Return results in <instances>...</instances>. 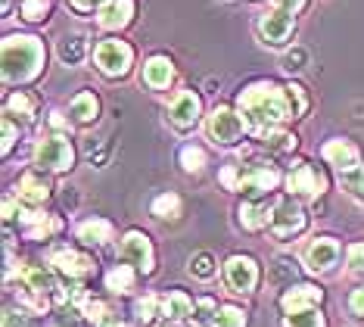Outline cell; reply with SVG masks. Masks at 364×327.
I'll return each instance as SVG.
<instances>
[{"mask_svg":"<svg viewBox=\"0 0 364 327\" xmlns=\"http://www.w3.org/2000/svg\"><path fill=\"white\" fill-rule=\"evenodd\" d=\"M240 109L246 113L250 125H255L259 131L277 128L280 122H287L293 115V109L287 103V94L271 81H262V85H252L240 94Z\"/></svg>","mask_w":364,"mask_h":327,"instance_id":"obj_1","label":"cell"},{"mask_svg":"<svg viewBox=\"0 0 364 327\" xmlns=\"http://www.w3.org/2000/svg\"><path fill=\"white\" fill-rule=\"evenodd\" d=\"M44 63V44L28 35H13L4 41V78L6 85H22L35 78Z\"/></svg>","mask_w":364,"mask_h":327,"instance_id":"obj_2","label":"cell"},{"mask_svg":"<svg viewBox=\"0 0 364 327\" xmlns=\"http://www.w3.org/2000/svg\"><path fill=\"white\" fill-rule=\"evenodd\" d=\"M268 228H271V234H274L277 240L296 237V234L305 228V212H302V206L296 203L293 197L277 199L274 209H271V222H268Z\"/></svg>","mask_w":364,"mask_h":327,"instance_id":"obj_3","label":"cell"},{"mask_svg":"<svg viewBox=\"0 0 364 327\" xmlns=\"http://www.w3.org/2000/svg\"><path fill=\"white\" fill-rule=\"evenodd\" d=\"M72 159H75L72 144L65 137H60V134H56V137H44L35 150V162L47 172H65L72 165Z\"/></svg>","mask_w":364,"mask_h":327,"instance_id":"obj_4","label":"cell"},{"mask_svg":"<svg viewBox=\"0 0 364 327\" xmlns=\"http://www.w3.org/2000/svg\"><path fill=\"white\" fill-rule=\"evenodd\" d=\"M280 181V175L271 169V165H237V181H234V190H246V194H268L274 190Z\"/></svg>","mask_w":364,"mask_h":327,"instance_id":"obj_5","label":"cell"},{"mask_svg":"<svg viewBox=\"0 0 364 327\" xmlns=\"http://www.w3.org/2000/svg\"><path fill=\"white\" fill-rule=\"evenodd\" d=\"M119 256L125 259V262H131L137 268V271H153V262H156V256H153V243L146 234H140V231H131L125 234V240H122V246H119Z\"/></svg>","mask_w":364,"mask_h":327,"instance_id":"obj_6","label":"cell"},{"mask_svg":"<svg viewBox=\"0 0 364 327\" xmlns=\"http://www.w3.org/2000/svg\"><path fill=\"white\" fill-rule=\"evenodd\" d=\"M97 66H100L103 75H125L131 69V47L125 41H103L100 47H97Z\"/></svg>","mask_w":364,"mask_h":327,"instance_id":"obj_7","label":"cell"},{"mask_svg":"<svg viewBox=\"0 0 364 327\" xmlns=\"http://www.w3.org/2000/svg\"><path fill=\"white\" fill-rule=\"evenodd\" d=\"M209 134L215 144H237L243 137V119H240L234 109L221 106L209 115Z\"/></svg>","mask_w":364,"mask_h":327,"instance_id":"obj_8","label":"cell"},{"mask_svg":"<svg viewBox=\"0 0 364 327\" xmlns=\"http://www.w3.org/2000/svg\"><path fill=\"white\" fill-rule=\"evenodd\" d=\"M225 281L228 287L234 293H250L255 287V281H259V265L252 262L250 256H234L228 259L225 265Z\"/></svg>","mask_w":364,"mask_h":327,"instance_id":"obj_9","label":"cell"},{"mask_svg":"<svg viewBox=\"0 0 364 327\" xmlns=\"http://www.w3.org/2000/svg\"><path fill=\"white\" fill-rule=\"evenodd\" d=\"M287 187L293 190V194H299V197L314 199V197L324 194L327 181H324V175L314 172L309 162H296V165H293V172H289V178H287Z\"/></svg>","mask_w":364,"mask_h":327,"instance_id":"obj_10","label":"cell"},{"mask_svg":"<svg viewBox=\"0 0 364 327\" xmlns=\"http://www.w3.org/2000/svg\"><path fill=\"white\" fill-rule=\"evenodd\" d=\"M259 28H262V35L268 44H284V41L293 35V13L284 10V6H277V10L262 16Z\"/></svg>","mask_w":364,"mask_h":327,"instance_id":"obj_11","label":"cell"},{"mask_svg":"<svg viewBox=\"0 0 364 327\" xmlns=\"http://www.w3.org/2000/svg\"><path fill=\"white\" fill-rule=\"evenodd\" d=\"M50 265L60 274H65V278H87V274L94 271V259L81 256L75 249H56L50 256Z\"/></svg>","mask_w":364,"mask_h":327,"instance_id":"obj_12","label":"cell"},{"mask_svg":"<svg viewBox=\"0 0 364 327\" xmlns=\"http://www.w3.org/2000/svg\"><path fill=\"white\" fill-rule=\"evenodd\" d=\"M168 119L178 125V128H190L196 119H200V97L190 94V90H181V94L171 97L168 103Z\"/></svg>","mask_w":364,"mask_h":327,"instance_id":"obj_13","label":"cell"},{"mask_svg":"<svg viewBox=\"0 0 364 327\" xmlns=\"http://www.w3.org/2000/svg\"><path fill=\"white\" fill-rule=\"evenodd\" d=\"M336 259H339V243L330 237L314 240L309 246V253H305V262H309L311 271H330L336 265Z\"/></svg>","mask_w":364,"mask_h":327,"instance_id":"obj_14","label":"cell"},{"mask_svg":"<svg viewBox=\"0 0 364 327\" xmlns=\"http://www.w3.org/2000/svg\"><path fill=\"white\" fill-rule=\"evenodd\" d=\"M321 287H311V284H299V287H289L284 296H280V308H284L287 315L293 312H302V308H311L314 303H321Z\"/></svg>","mask_w":364,"mask_h":327,"instance_id":"obj_15","label":"cell"},{"mask_svg":"<svg viewBox=\"0 0 364 327\" xmlns=\"http://www.w3.org/2000/svg\"><path fill=\"white\" fill-rule=\"evenodd\" d=\"M131 16H134V0H106L97 19H100L103 28H122V25L131 22Z\"/></svg>","mask_w":364,"mask_h":327,"instance_id":"obj_16","label":"cell"},{"mask_svg":"<svg viewBox=\"0 0 364 327\" xmlns=\"http://www.w3.org/2000/svg\"><path fill=\"white\" fill-rule=\"evenodd\" d=\"M324 159L330 165H336L339 172H346V169H355V165H358V150H355L349 140H330L324 147Z\"/></svg>","mask_w":364,"mask_h":327,"instance_id":"obj_17","label":"cell"},{"mask_svg":"<svg viewBox=\"0 0 364 327\" xmlns=\"http://www.w3.org/2000/svg\"><path fill=\"white\" fill-rule=\"evenodd\" d=\"M19 197L26 199V203H44L47 197H50V184H47L41 175L35 172H28V175H22L19 178Z\"/></svg>","mask_w":364,"mask_h":327,"instance_id":"obj_18","label":"cell"},{"mask_svg":"<svg viewBox=\"0 0 364 327\" xmlns=\"http://www.w3.org/2000/svg\"><path fill=\"white\" fill-rule=\"evenodd\" d=\"M159 315L165 318V321H184L187 315H193V303H190L187 293H168V296L162 299V308Z\"/></svg>","mask_w":364,"mask_h":327,"instance_id":"obj_19","label":"cell"},{"mask_svg":"<svg viewBox=\"0 0 364 327\" xmlns=\"http://www.w3.org/2000/svg\"><path fill=\"white\" fill-rule=\"evenodd\" d=\"M171 75H175V69H171V63L165 60V56H153V60L144 66V81H146L150 88H156V90L168 88Z\"/></svg>","mask_w":364,"mask_h":327,"instance_id":"obj_20","label":"cell"},{"mask_svg":"<svg viewBox=\"0 0 364 327\" xmlns=\"http://www.w3.org/2000/svg\"><path fill=\"white\" fill-rule=\"evenodd\" d=\"M268 222H271V212H268V206H264V203L246 199V203L240 206V224H243L246 231H259Z\"/></svg>","mask_w":364,"mask_h":327,"instance_id":"obj_21","label":"cell"},{"mask_svg":"<svg viewBox=\"0 0 364 327\" xmlns=\"http://www.w3.org/2000/svg\"><path fill=\"white\" fill-rule=\"evenodd\" d=\"M78 240L85 243H109L112 240V224L106 218H94V222L78 224Z\"/></svg>","mask_w":364,"mask_h":327,"instance_id":"obj_22","label":"cell"},{"mask_svg":"<svg viewBox=\"0 0 364 327\" xmlns=\"http://www.w3.org/2000/svg\"><path fill=\"white\" fill-rule=\"evenodd\" d=\"M22 278H26L28 284V290H35V293H50V290H60L56 287V281H53V274L47 271V268H41V265H31L22 271Z\"/></svg>","mask_w":364,"mask_h":327,"instance_id":"obj_23","label":"cell"},{"mask_svg":"<svg viewBox=\"0 0 364 327\" xmlns=\"http://www.w3.org/2000/svg\"><path fill=\"white\" fill-rule=\"evenodd\" d=\"M262 140L268 150H274V153H289V150L296 147V137L289 131H280V128H268L262 131Z\"/></svg>","mask_w":364,"mask_h":327,"instance_id":"obj_24","label":"cell"},{"mask_svg":"<svg viewBox=\"0 0 364 327\" xmlns=\"http://www.w3.org/2000/svg\"><path fill=\"white\" fill-rule=\"evenodd\" d=\"M284 327H324V315L318 308H302V312H293L284 318Z\"/></svg>","mask_w":364,"mask_h":327,"instance_id":"obj_25","label":"cell"},{"mask_svg":"<svg viewBox=\"0 0 364 327\" xmlns=\"http://www.w3.org/2000/svg\"><path fill=\"white\" fill-rule=\"evenodd\" d=\"M72 115H75L78 122L97 119V97L94 94H78L75 100H72Z\"/></svg>","mask_w":364,"mask_h":327,"instance_id":"obj_26","label":"cell"},{"mask_svg":"<svg viewBox=\"0 0 364 327\" xmlns=\"http://www.w3.org/2000/svg\"><path fill=\"white\" fill-rule=\"evenodd\" d=\"M131 284H134V271H131L128 265H119V268H112V271L106 274V287L115 290V293L131 290Z\"/></svg>","mask_w":364,"mask_h":327,"instance_id":"obj_27","label":"cell"},{"mask_svg":"<svg viewBox=\"0 0 364 327\" xmlns=\"http://www.w3.org/2000/svg\"><path fill=\"white\" fill-rule=\"evenodd\" d=\"M153 215H156V218H178V215H181V199H178L175 194H162V197H156Z\"/></svg>","mask_w":364,"mask_h":327,"instance_id":"obj_28","label":"cell"},{"mask_svg":"<svg viewBox=\"0 0 364 327\" xmlns=\"http://www.w3.org/2000/svg\"><path fill=\"white\" fill-rule=\"evenodd\" d=\"M85 318L90 324H97V327H109V306L100 303V299H87L85 303Z\"/></svg>","mask_w":364,"mask_h":327,"instance_id":"obj_29","label":"cell"},{"mask_svg":"<svg viewBox=\"0 0 364 327\" xmlns=\"http://www.w3.org/2000/svg\"><path fill=\"white\" fill-rule=\"evenodd\" d=\"M243 324H246V315L240 312L237 306L218 308V315L212 318V327H243Z\"/></svg>","mask_w":364,"mask_h":327,"instance_id":"obj_30","label":"cell"},{"mask_svg":"<svg viewBox=\"0 0 364 327\" xmlns=\"http://www.w3.org/2000/svg\"><path fill=\"white\" fill-rule=\"evenodd\" d=\"M339 181H343L346 190H352L355 197L364 199V165H355V169H346L339 175Z\"/></svg>","mask_w":364,"mask_h":327,"instance_id":"obj_31","label":"cell"},{"mask_svg":"<svg viewBox=\"0 0 364 327\" xmlns=\"http://www.w3.org/2000/svg\"><path fill=\"white\" fill-rule=\"evenodd\" d=\"M85 38H65L60 44V56L63 63H81V56H85Z\"/></svg>","mask_w":364,"mask_h":327,"instance_id":"obj_32","label":"cell"},{"mask_svg":"<svg viewBox=\"0 0 364 327\" xmlns=\"http://www.w3.org/2000/svg\"><path fill=\"white\" fill-rule=\"evenodd\" d=\"M6 113L19 115V119H31V115H35V106H31V100L26 94H10V100H6Z\"/></svg>","mask_w":364,"mask_h":327,"instance_id":"obj_33","label":"cell"},{"mask_svg":"<svg viewBox=\"0 0 364 327\" xmlns=\"http://www.w3.org/2000/svg\"><path fill=\"white\" fill-rule=\"evenodd\" d=\"M181 165H184L187 172H203L205 153L200 147H184V150H181Z\"/></svg>","mask_w":364,"mask_h":327,"instance_id":"obj_34","label":"cell"},{"mask_svg":"<svg viewBox=\"0 0 364 327\" xmlns=\"http://www.w3.org/2000/svg\"><path fill=\"white\" fill-rule=\"evenodd\" d=\"M50 10V0H22V16L31 22L44 19V13Z\"/></svg>","mask_w":364,"mask_h":327,"instance_id":"obj_35","label":"cell"},{"mask_svg":"<svg viewBox=\"0 0 364 327\" xmlns=\"http://www.w3.org/2000/svg\"><path fill=\"white\" fill-rule=\"evenodd\" d=\"M190 271H193L196 278H212V274H215V262H212V256H205V253L193 256V262H190Z\"/></svg>","mask_w":364,"mask_h":327,"instance_id":"obj_36","label":"cell"},{"mask_svg":"<svg viewBox=\"0 0 364 327\" xmlns=\"http://www.w3.org/2000/svg\"><path fill=\"white\" fill-rule=\"evenodd\" d=\"M156 308H159V299H156V296H144V299H137L134 312H137L140 321H153V318H156Z\"/></svg>","mask_w":364,"mask_h":327,"instance_id":"obj_37","label":"cell"},{"mask_svg":"<svg viewBox=\"0 0 364 327\" xmlns=\"http://www.w3.org/2000/svg\"><path fill=\"white\" fill-rule=\"evenodd\" d=\"M287 94H289V100H296V115H302L305 109H309V97H305V88L289 85V88H287Z\"/></svg>","mask_w":364,"mask_h":327,"instance_id":"obj_38","label":"cell"},{"mask_svg":"<svg viewBox=\"0 0 364 327\" xmlns=\"http://www.w3.org/2000/svg\"><path fill=\"white\" fill-rule=\"evenodd\" d=\"M349 268L352 271H364V243H352L349 246Z\"/></svg>","mask_w":364,"mask_h":327,"instance_id":"obj_39","label":"cell"},{"mask_svg":"<svg viewBox=\"0 0 364 327\" xmlns=\"http://www.w3.org/2000/svg\"><path fill=\"white\" fill-rule=\"evenodd\" d=\"M349 308L355 315H364V287H358L352 293V299H349Z\"/></svg>","mask_w":364,"mask_h":327,"instance_id":"obj_40","label":"cell"},{"mask_svg":"<svg viewBox=\"0 0 364 327\" xmlns=\"http://www.w3.org/2000/svg\"><path fill=\"white\" fill-rule=\"evenodd\" d=\"M4 327H28V324H26V318H22L19 312L6 308V315H4Z\"/></svg>","mask_w":364,"mask_h":327,"instance_id":"obj_41","label":"cell"},{"mask_svg":"<svg viewBox=\"0 0 364 327\" xmlns=\"http://www.w3.org/2000/svg\"><path fill=\"white\" fill-rule=\"evenodd\" d=\"M13 150V122L4 119V153H10Z\"/></svg>","mask_w":364,"mask_h":327,"instance_id":"obj_42","label":"cell"},{"mask_svg":"<svg viewBox=\"0 0 364 327\" xmlns=\"http://www.w3.org/2000/svg\"><path fill=\"white\" fill-rule=\"evenodd\" d=\"M302 60H305L302 50H293V53H287V69H299Z\"/></svg>","mask_w":364,"mask_h":327,"instance_id":"obj_43","label":"cell"},{"mask_svg":"<svg viewBox=\"0 0 364 327\" xmlns=\"http://www.w3.org/2000/svg\"><path fill=\"white\" fill-rule=\"evenodd\" d=\"M302 4H305V0H277V6H284V10H289V13H296Z\"/></svg>","mask_w":364,"mask_h":327,"instance_id":"obj_44","label":"cell"},{"mask_svg":"<svg viewBox=\"0 0 364 327\" xmlns=\"http://www.w3.org/2000/svg\"><path fill=\"white\" fill-rule=\"evenodd\" d=\"M94 4H97V0H72V6H75V10H81V13L94 10Z\"/></svg>","mask_w":364,"mask_h":327,"instance_id":"obj_45","label":"cell"},{"mask_svg":"<svg viewBox=\"0 0 364 327\" xmlns=\"http://www.w3.org/2000/svg\"><path fill=\"white\" fill-rule=\"evenodd\" d=\"M50 125H53V128H65V119H63L60 113H53V115H50Z\"/></svg>","mask_w":364,"mask_h":327,"instance_id":"obj_46","label":"cell"},{"mask_svg":"<svg viewBox=\"0 0 364 327\" xmlns=\"http://www.w3.org/2000/svg\"><path fill=\"white\" fill-rule=\"evenodd\" d=\"M109 327H128V324H122V321H119V324H109Z\"/></svg>","mask_w":364,"mask_h":327,"instance_id":"obj_47","label":"cell"}]
</instances>
